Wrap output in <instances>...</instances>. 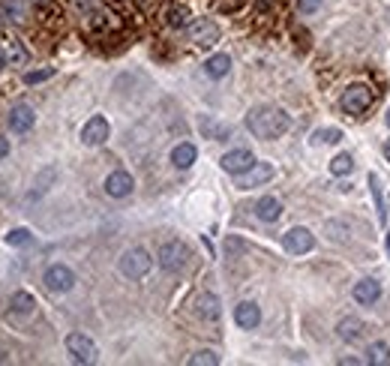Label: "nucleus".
I'll use <instances>...</instances> for the list:
<instances>
[{
    "label": "nucleus",
    "instance_id": "nucleus-1",
    "mask_svg": "<svg viewBox=\"0 0 390 366\" xmlns=\"http://www.w3.org/2000/svg\"><path fill=\"white\" fill-rule=\"evenodd\" d=\"M247 129L255 138L271 141V138H280L292 129V117H288L285 108H280V105H255L247 115Z\"/></svg>",
    "mask_w": 390,
    "mask_h": 366
},
{
    "label": "nucleus",
    "instance_id": "nucleus-2",
    "mask_svg": "<svg viewBox=\"0 0 390 366\" xmlns=\"http://www.w3.org/2000/svg\"><path fill=\"white\" fill-rule=\"evenodd\" d=\"M150 268H153V259H150V252L141 247H132L120 255V273H124L126 280H144V276L150 273Z\"/></svg>",
    "mask_w": 390,
    "mask_h": 366
},
{
    "label": "nucleus",
    "instance_id": "nucleus-3",
    "mask_svg": "<svg viewBox=\"0 0 390 366\" xmlns=\"http://www.w3.org/2000/svg\"><path fill=\"white\" fill-rule=\"evenodd\" d=\"M186 259H189V249L183 240H169L160 247V268L165 273H181L186 268Z\"/></svg>",
    "mask_w": 390,
    "mask_h": 366
},
{
    "label": "nucleus",
    "instance_id": "nucleus-4",
    "mask_svg": "<svg viewBox=\"0 0 390 366\" xmlns=\"http://www.w3.org/2000/svg\"><path fill=\"white\" fill-rule=\"evenodd\" d=\"M339 105H342L345 115H363L366 108L372 105V91H370L366 84H351V87H345Z\"/></svg>",
    "mask_w": 390,
    "mask_h": 366
},
{
    "label": "nucleus",
    "instance_id": "nucleus-5",
    "mask_svg": "<svg viewBox=\"0 0 390 366\" xmlns=\"http://www.w3.org/2000/svg\"><path fill=\"white\" fill-rule=\"evenodd\" d=\"M42 282H46L51 294H66L75 288V273H72V268H66V264H51V268L42 273Z\"/></svg>",
    "mask_w": 390,
    "mask_h": 366
},
{
    "label": "nucleus",
    "instance_id": "nucleus-6",
    "mask_svg": "<svg viewBox=\"0 0 390 366\" xmlns=\"http://www.w3.org/2000/svg\"><path fill=\"white\" fill-rule=\"evenodd\" d=\"M66 351L72 354L75 363H93L96 360V342L87 334H78V330L66 336Z\"/></svg>",
    "mask_w": 390,
    "mask_h": 366
},
{
    "label": "nucleus",
    "instance_id": "nucleus-7",
    "mask_svg": "<svg viewBox=\"0 0 390 366\" xmlns=\"http://www.w3.org/2000/svg\"><path fill=\"white\" fill-rule=\"evenodd\" d=\"M108 136H111V126H108V120L103 115H93L82 126V144L84 148H99V144L108 141Z\"/></svg>",
    "mask_w": 390,
    "mask_h": 366
},
{
    "label": "nucleus",
    "instance_id": "nucleus-8",
    "mask_svg": "<svg viewBox=\"0 0 390 366\" xmlns=\"http://www.w3.org/2000/svg\"><path fill=\"white\" fill-rule=\"evenodd\" d=\"M282 247H285V252H292V255H304V252H309L312 247H316V237H312L309 228L297 226V228H288L282 235Z\"/></svg>",
    "mask_w": 390,
    "mask_h": 366
},
{
    "label": "nucleus",
    "instance_id": "nucleus-9",
    "mask_svg": "<svg viewBox=\"0 0 390 366\" xmlns=\"http://www.w3.org/2000/svg\"><path fill=\"white\" fill-rule=\"evenodd\" d=\"M189 37H193L195 46H216L219 42V25L216 21H210V18H195L193 25H189Z\"/></svg>",
    "mask_w": 390,
    "mask_h": 366
},
{
    "label": "nucleus",
    "instance_id": "nucleus-10",
    "mask_svg": "<svg viewBox=\"0 0 390 366\" xmlns=\"http://www.w3.org/2000/svg\"><path fill=\"white\" fill-rule=\"evenodd\" d=\"M255 162H259V159H255V153H252V150H247V148L228 150L226 157L219 159V165H222V171H228V174H243V171H249V169H252Z\"/></svg>",
    "mask_w": 390,
    "mask_h": 366
},
{
    "label": "nucleus",
    "instance_id": "nucleus-11",
    "mask_svg": "<svg viewBox=\"0 0 390 366\" xmlns=\"http://www.w3.org/2000/svg\"><path fill=\"white\" fill-rule=\"evenodd\" d=\"M6 120H9V129L18 132V136H25V132H30L33 124H37V112H33V105L18 103V105L9 108V117Z\"/></svg>",
    "mask_w": 390,
    "mask_h": 366
},
{
    "label": "nucleus",
    "instance_id": "nucleus-12",
    "mask_svg": "<svg viewBox=\"0 0 390 366\" xmlns=\"http://www.w3.org/2000/svg\"><path fill=\"white\" fill-rule=\"evenodd\" d=\"M273 177V165L271 162H255L249 171L238 174V190H255V186H264Z\"/></svg>",
    "mask_w": 390,
    "mask_h": 366
},
{
    "label": "nucleus",
    "instance_id": "nucleus-13",
    "mask_svg": "<svg viewBox=\"0 0 390 366\" xmlns=\"http://www.w3.org/2000/svg\"><path fill=\"white\" fill-rule=\"evenodd\" d=\"M132 186H136V181H132L129 171H111L105 177V192L111 198H126L132 192Z\"/></svg>",
    "mask_w": 390,
    "mask_h": 366
},
{
    "label": "nucleus",
    "instance_id": "nucleus-14",
    "mask_svg": "<svg viewBox=\"0 0 390 366\" xmlns=\"http://www.w3.org/2000/svg\"><path fill=\"white\" fill-rule=\"evenodd\" d=\"M234 321H238V327H243V330H255V327H259V321H261L259 303H252V301L238 303V309H234Z\"/></svg>",
    "mask_w": 390,
    "mask_h": 366
},
{
    "label": "nucleus",
    "instance_id": "nucleus-15",
    "mask_svg": "<svg viewBox=\"0 0 390 366\" xmlns=\"http://www.w3.org/2000/svg\"><path fill=\"white\" fill-rule=\"evenodd\" d=\"M255 216L261 219V223H276V219L282 216V202L273 195H264L255 202Z\"/></svg>",
    "mask_w": 390,
    "mask_h": 366
},
{
    "label": "nucleus",
    "instance_id": "nucleus-16",
    "mask_svg": "<svg viewBox=\"0 0 390 366\" xmlns=\"http://www.w3.org/2000/svg\"><path fill=\"white\" fill-rule=\"evenodd\" d=\"M378 297H382V285H378L375 280H360L358 285H354V301L363 303V306H370L375 303Z\"/></svg>",
    "mask_w": 390,
    "mask_h": 366
},
{
    "label": "nucleus",
    "instance_id": "nucleus-17",
    "mask_svg": "<svg viewBox=\"0 0 390 366\" xmlns=\"http://www.w3.org/2000/svg\"><path fill=\"white\" fill-rule=\"evenodd\" d=\"M195 313H198V318H202V321H216L219 318V313H222V309H219V297L216 294H202V297H198V303H195Z\"/></svg>",
    "mask_w": 390,
    "mask_h": 366
},
{
    "label": "nucleus",
    "instance_id": "nucleus-18",
    "mask_svg": "<svg viewBox=\"0 0 390 366\" xmlns=\"http://www.w3.org/2000/svg\"><path fill=\"white\" fill-rule=\"evenodd\" d=\"M337 336L342 339V342H358L360 336H363V321L360 318H342L339 325H337Z\"/></svg>",
    "mask_w": 390,
    "mask_h": 366
},
{
    "label": "nucleus",
    "instance_id": "nucleus-19",
    "mask_svg": "<svg viewBox=\"0 0 390 366\" xmlns=\"http://www.w3.org/2000/svg\"><path fill=\"white\" fill-rule=\"evenodd\" d=\"M195 157H198L195 144L183 141V144H177V148L171 150V165H174V169H189V165L195 162Z\"/></svg>",
    "mask_w": 390,
    "mask_h": 366
},
{
    "label": "nucleus",
    "instance_id": "nucleus-20",
    "mask_svg": "<svg viewBox=\"0 0 390 366\" xmlns=\"http://www.w3.org/2000/svg\"><path fill=\"white\" fill-rule=\"evenodd\" d=\"M204 72L210 75V79H226V75L231 72V58L228 54H214V58L204 60Z\"/></svg>",
    "mask_w": 390,
    "mask_h": 366
},
{
    "label": "nucleus",
    "instance_id": "nucleus-21",
    "mask_svg": "<svg viewBox=\"0 0 390 366\" xmlns=\"http://www.w3.org/2000/svg\"><path fill=\"white\" fill-rule=\"evenodd\" d=\"M9 309L18 315H30L33 309H37V301H33V294H27V292H15L9 297Z\"/></svg>",
    "mask_w": 390,
    "mask_h": 366
},
{
    "label": "nucleus",
    "instance_id": "nucleus-22",
    "mask_svg": "<svg viewBox=\"0 0 390 366\" xmlns=\"http://www.w3.org/2000/svg\"><path fill=\"white\" fill-rule=\"evenodd\" d=\"M0 13H4L9 21H15V25H21V21L27 18L25 4H21V0H0Z\"/></svg>",
    "mask_w": 390,
    "mask_h": 366
},
{
    "label": "nucleus",
    "instance_id": "nucleus-23",
    "mask_svg": "<svg viewBox=\"0 0 390 366\" xmlns=\"http://www.w3.org/2000/svg\"><path fill=\"white\" fill-rule=\"evenodd\" d=\"M198 126H202V132H204V136H207V138H214V141L228 138V132H231L226 124H216L214 117H202V124H198Z\"/></svg>",
    "mask_w": 390,
    "mask_h": 366
},
{
    "label": "nucleus",
    "instance_id": "nucleus-24",
    "mask_svg": "<svg viewBox=\"0 0 390 366\" xmlns=\"http://www.w3.org/2000/svg\"><path fill=\"white\" fill-rule=\"evenodd\" d=\"M370 192H372V202H375V210H378V223H387V210H384V195H382V183H378V177L370 174Z\"/></svg>",
    "mask_w": 390,
    "mask_h": 366
},
{
    "label": "nucleus",
    "instance_id": "nucleus-25",
    "mask_svg": "<svg viewBox=\"0 0 390 366\" xmlns=\"http://www.w3.org/2000/svg\"><path fill=\"white\" fill-rule=\"evenodd\" d=\"M351 169H354L351 153H339V157H333V159H330V174H333V177H345V174H351Z\"/></svg>",
    "mask_w": 390,
    "mask_h": 366
},
{
    "label": "nucleus",
    "instance_id": "nucleus-26",
    "mask_svg": "<svg viewBox=\"0 0 390 366\" xmlns=\"http://www.w3.org/2000/svg\"><path fill=\"white\" fill-rule=\"evenodd\" d=\"M4 54H6V60L13 63V66H21V63L27 60V51L21 48V42H18V39H9V42H6V48H4Z\"/></svg>",
    "mask_w": 390,
    "mask_h": 366
},
{
    "label": "nucleus",
    "instance_id": "nucleus-27",
    "mask_svg": "<svg viewBox=\"0 0 390 366\" xmlns=\"http://www.w3.org/2000/svg\"><path fill=\"white\" fill-rule=\"evenodd\" d=\"M366 354H370V363H390V346L387 342H372L370 348H366Z\"/></svg>",
    "mask_w": 390,
    "mask_h": 366
},
{
    "label": "nucleus",
    "instance_id": "nucleus-28",
    "mask_svg": "<svg viewBox=\"0 0 390 366\" xmlns=\"http://www.w3.org/2000/svg\"><path fill=\"white\" fill-rule=\"evenodd\" d=\"M6 247H27V243L33 240V235L27 228H13V231H6Z\"/></svg>",
    "mask_w": 390,
    "mask_h": 366
},
{
    "label": "nucleus",
    "instance_id": "nucleus-29",
    "mask_svg": "<svg viewBox=\"0 0 390 366\" xmlns=\"http://www.w3.org/2000/svg\"><path fill=\"white\" fill-rule=\"evenodd\" d=\"M216 363H219V354L210 351V348H202L189 358V366H216Z\"/></svg>",
    "mask_w": 390,
    "mask_h": 366
},
{
    "label": "nucleus",
    "instance_id": "nucleus-30",
    "mask_svg": "<svg viewBox=\"0 0 390 366\" xmlns=\"http://www.w3.org/2000/svg\"><path fill=\"white\" fill-rule=\"evenodd\" d=\"M186 21H189V9L186 6H169V27L181 30V27H186Z\"/></svg>",
    "mask_w": 390,
    "mask_h": 366
},
{
    "label": "nucleus",
    "instance_id": "nucleus-31",
    "mask_svg": "<svg viewBox=\"0 0 390 366\" xmlns=\"http://www.w3.org/2000/svg\"><path fill=\"white\" fill-rule=\"evenodd\" d=\"M342 138V129L330 126V129H318L316 136H312V144H337Z\"/></svg>",
    "mask_w": 390,
    "mask_h": 366
},
{
    "label": "nucleus",
    "instance_id": "nucleus-32",
    "mask_svg": "<svg viewBox=\"0 0 390 366\" xmlns=\"http://www.w3.org/2000/svg\"><path fill=\"white\" fill-rule=\"evenodd\" d=\"M54 75L51 66H46V70H33V72H25V84H42V81H48Z\"/></svg>",
    "mask_w": 390,
    "mask_h": 366
},
{
    "label": "nucleus",
    "instance_id": "nucleus-33",
    "mask_svg": "<svg viewBox=\"0 0 390 366\" xmlns=\"http://www.w3.org/2000/svg\"><path fill=\"white\" fill-rule=\"evenodd\" d=\"M297 6H300V13L312 15V13H316V9L321 6V0H297Z\"/></svg>",
    "mask_w": 390,
    "mask_h": 366
},
{
    "label": "nucleus",
    "instance_id": "nucleus-34",
    "mask_svg": "<svg viewBox=\"0 0 390 366\" xmlns=\"http://www.w3.org/2000/svg\"><path fill=\"white\" fill-rule=\"evenodd\" d=\"M4 157H9V141L0 138V159H4Z\"/></svg>",
    "mask_w": 390,
    "mask_h": 366
},
{
    "label": "nucleus",
    "instance_id": "nucleus-35",
    "mask_svg": "<svg viewBox=\"0 0 390 366\" xmlns=\"http://www.w3.org/2000/svg\"><path fill=\"white\" fill-rule=\"evenodd\" d=\"M4 66H6V54H4V48H0V72H4Z\"/></svg>",
    "mask_w": 390,
    "mask_h": 366
},
{
    "label": "nucleus",
    "instance_id": "nucleus-36",
    "mask_svg": "<svg viewBox=\"0 0 390 366\" xmlns=\"http://www.w3.org/2000/svg\"><path fill=\"white\" fill-rule=\"evenodd\" d=\"M384 157H387V162H390V138H387V144H384Z\"/></svg>",
    "mask_w": 390,
    "mask_h": 366
},
{
    "label": "nucleus",
    "instance_id": "nucleus-37",
    "mask_svg": "<svg viewBox=\"0 0 390 366\" xmlns=\"http://www.w3.org/2000/svg\"><path fill=\"white\" fill-rule=\"evenodd\" d=\"M387 255H390V231H387Z\"/></svg>",
    "mask_w": 390,
    "mask_h": 366
},
{
    "label": "nucleus",
    "instance_id": "nucleus-38",
    "mask_svg": "<svg viewBox=\"0 0 390 366\" xmlns=\"http://www.w3.org/2000/svg\"><path fill=\"white\" fill-rule=\"evenodd\" d=\"M4 360H6V358H4V351H0V363H4Z\"/></svg>",
    "mask_w": 390,
    "mask_h": 366
},
{
    "label": "nucleus",
    "instance_id": "nucleus-39",
    "mask_svg": "<svg viewBox=\"0 0 390 366\" xmlns=\"http://www.w3.org/2000/svg\"><path fill=\"white\" fill-rule=\"evenodd\" d=\"M387 126H390V112H387Z\"/></svg>",
    "mask_w": 390,
    "mask_h": 366
}]
</instances>
